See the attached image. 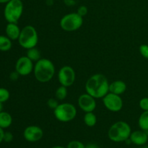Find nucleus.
<instances>
[{"mask_svg":"<svg viewBox=\"0 0 148 148\" xmlns=\"http://www.w3.org/2000/svg\"><path fill=\"white\" fill-rule=\"evenodd\" d=\"M34 69L33 62L27 56H21L17 60L15 64V71L20 76L29 75Z\"/></svg>","mask_w":148,"mask_h":148,"instance_id":"9d476101","label":"nucleus"},{"mask_svg":"<svg viewBox=\"0 0 148 148\" xmlns=\"http://www.w3.org/2000/svg\"><path fill=\"white\" fill-rule=\"evenodd\" d=\"M88 7L85 5H82V6H79V7H78L77 12L79 15L82 16V17H83L84 16H85L87 14H88Z\"/></svg>","mask_w":148,"mask_h":148,"instance_id":"cd10ccee","label":"nucleus"},{"mask_svg":"<svg viewBox=\"0 0 148 148\" xmlns=\"http://www.w3.org/2000/svg\"><path fill=\"white\" fill-rule=\"evenodd\" d=\"M103 102L106 108L111 112H119L122 109V98L116 94L108 92L103 98Z\"/></svg>","mask_w":148,"mask_h":148,"instance_id":"6e6552de","label":"nucleus"},{"mask_svg":"<svg viewBox=\"0 0 148 148\" xmlns=\"http://www.w3.org/2000/svg\"><path fill=\"white\" fill-rule=\"evenodd\" d=\"M85 148H100V147L95 143H89L85 145Z\"/></svg>","mask_w":148,"mask_h":148,"instance_id":"7c9ffc66","label":"nucleus"},{"mask_svg":"<svg viewBox=\"0 0 148 148\" xmlns=\"http://www.w3.org/2000/svg\"><path fill=\"white\" fill-rule=\"evenodd\" d=\"M147 93H148V90H147Z\"/></svg>","mask_w":148,"mask_h":148,"instance_id":"e433bc0d","label":"nucleus"},{"mask_svg":"<svg viewBox=\"0 0 148 148\" xmlns=\"http://www.w3.org/2000/svg\"><path fill=\"white\" fill-rule=\"evenodd\" d=\"M64 3L68 7H72L76 4V1L75 0H64Z\"/></svg>","mask_w":148,"mask_h":148,"instance_id":"c756f323","label":"nucleus"},{"mask_svg":"<svg viewBox=\"0 0 148 148\" xmlns=\"http://www.w3.org/2000/svg\"><path fill=\"white\" fill-rule=\"evenodd\" d=\"M140 53H141L142 56L145 59H148V45L147 44H142L139 48Z\"/></svg>","mask_w":148,"mask_h":148,"instance_id":"393cba45","label":"nucleus"},{"mask_svg":"<svg viewBox=\"0 0 148 148\" xmlns=\"http://www.w3.org/2000/svg\"><path fill=\"white\" fill-rule=\"evenodd\" d=\"M43 131L40 127L36 125H30L26 127L23 132V137L26 141L29 143H36L42 139Z\"/></svg>","mask_w":148,"mask_h":148,"instance_id":"f8f14e48","label":"nucleus"},{"mask_svg":"<svg viewBox=\"0 0 148 148\" xmlns=\"http://www.w3.org/2000/svg\"><path fill=\"white\" fill-rule=\"evenodd\" d=\"M12 43V40L7 36H0V51H8L11 49Z\"/></svg>","mask_w":148,"mask_h":148,"instance_id":"f3484780","label":"nucleus"},{"mask_svg":"<svg viewBox=\"0 0 148 148\" xmlns=\"http://www.w3.org/2000/svg\"><path fill=\"white\" fill-rule=\"evenodd\" d=\"M132 133V129L128 123L117 121L111 126L108 131V137L114 143H122L128 140Z\"/></svg>","mask_w":148,"mask_h":148,"instance_id":"7ed1b4c3","label":"nucleus"},{"mask_svg":"<svg viewBox=\"0 0 148 148\" xmlns=\"http://www.w3.org/2000/svg\"><path fill=\"white\" fill-rule=\"evenodd\" d=\"M66 148H85V145L80 141L72 140L68 143Z\"/></svg>","mask_w":148,"mask_h":148,"instance_id":"5701e85b","label":"nucleus"},{"mask_svg":"<svg viewBox=\"0 0 148 148\" xmlns=\"http://www.w3.org/2000/svg\"><path fill=\"white\" fill-rule=\"evenodd\" d=\"M138 125L143 131L148 130V111H143L138 119Z\"/></svg>","mask_w":148,"mask_h":148,"instance_id":"aec40b11","label":"nucleus"},{"mask_svg":"<svg viewBox=\"0 0 148 148\" xmlns=\"http://www.w3.org/2000/svg\"><path fill=\"white\" fill-rule=\"evenodd\" d=\"M142 148H148V146H144V147H143Z\"/></svg>","mask_w":148,"mask_h":148,"instance_id":"c9c22d12","label":"nucleus"},{"mask_svg":"<svg viewBox=\"0 0 148 148\" xmlns=\"http://www.w3.org/2000/svg\"><path fill=\"white\" fill-rule=\"evenodd\" d=\"M3 111V103L0 102V112Z\"/></svg>","mask_w":148,"mask_h":148,"instance_id":"72a5a7b5","label":"nucleus"},{"mask_svg":"<svg viewBox=\"0 0 148 148\" xmlns=\"http://www.w3.org/2000/svg\"><path fill=\"white\" fill-rule=\"evenodd\" d=\"M77 108L73 104L69 103H63L59 104L53 110V114L56 119L63 123L69 122L75 119L77 116Z\"/></svg>","mask_w":148,"mask_h":148,"instance_id":"423d86ee","label":"nucleus"},{"mask_svg":"<svg viewBox=\"0 0 148 148\" xmlns=\"http://www.w3.org/2000/svg\"><path fill=\"white\" fill-rule=\"evenodd\" d=\"M12 124V117L11 114L6 111L0 112V127L4 130L10 127Z\"/></svg>","mask_w":148,"mask_h":148,"instance_id":"dca6fc26","label":"nucleus"},{"mask_svg":"<svg viewBox=\"0 0 148 148\" xmlns=\"http://www.w3.org/2000/svg\"><path fill=\"white\" fill-rule=\"evenodd\" d=\"M19 76H20V75H19V74L17 73V72H16V71H14V72H12V73L10 74V79H11V80L16 81L17 79H18Z\"/></svg>","mask_w":148,"mask_h":148,"instance_id":"c85d7f7f","label":"nucleus"},{"mask_svg":"<svg viewBox=\"0 0 148 148\" xmlns=\"http://www.w3.org/2000/svg\"><path fill=\"white\" fill-rule=\"evenodd\" d=\"M83 24V17L77 12H72L64 15L60 20L61 28L66 32L77 30Z\"/></svg>","mask_w":148,"mask_h":148,"instance_id":"0eeeda50","label":"nucleus"},{"mask_svg":"<svg viewBox=\"0 0 148 148\" xmlns=\"http://www.w3.org/2000/svg\"><path fill=\"white\" fill-rule=\"evenodd\" d=\"M77 103L81 110L85 113L93 112L97 106L95 98L87 92L79 95L77 100Z\"/></svg>","mask_w":148,"mask_h":148,"instance_id":"9b49d317","label":"nucleus"},{"mask_svg":"<svg viewBox=\"0 0 148 148\" xmlns=\"http://www.w3.org/2000/svg\"><path fill=\"white\" fill-rule=\"evenodd\" d=\"M76 78L75 71L72 66H64L58 72V79L61 85L66 87L72 86Z\"/></svg>","mask_w":148,"mask_h":148,"instance_id":"1a4fd4ad","label":"nucleus"},{"mask_svg":"<svg viewBox=\"0 0 148 148\" xmlns=\"http://www.w3.org/2000/svg\"><path fill=\"white\" fill-rule=\"evenodd\" d=\"M10 0H0V4H7Z\"/></svg>","mask_w":148,"mask_h":148,"instance_id":"473e14b6","label":"nucleus"},{"mask_svg":"<svg viewBox=\"0 0 148 148\" xmlns=\"http://www.w3.org/2000/svg\"><path fill=\"white\" fill-rule=\"evenodd\" d=\"M109 82L105 75L95 74L87 80L85 90L87 93L96 98H103L109 92Z\"/></svg>","mask_w":148,"mask_h":148,"instance_id":"f257e3e1","label":"nucleus"},{"mask_svg":"<svg viewBox=\"0 0 148 148\" xmlns=\"http://www.w3.org/2000/svg\"><path fill=\"white\" fill-rule=\"evenodd\" d=\"M47 104L48 107L51 109L54 110L56 107L59 106V102H58V100L56 98H49V100L47 101Z\"/></svg>","mask_w":148,"mask_h":148,"instance_id":"b1692460","label":"nucleus"},{"mask_svg":"<svg viewBox=\"0 0 148 148\" xmlns=\"http://www.w3.org/2000/svg\"><path fill=\"white\" fill-rule=\"evenodd\" d=\"M68 94L67 88L63 85H61L60 87L56 89V92H55V97L59 101H63L66 98Z\"/></svg>","mask_w":148,"mask_h":148,"instance_id":"412c9836","label":"nucleus"},{"mask_svg":"<svg viewBox=\"0 0 148 148\" xmlns=\"http://www.w3.org/2000/svg\"><path fill=\"white\" fill-rule=\"evenodd\" d=\"M4 130L0 127V144H1V142L3 141V138H4Z\"/></svg>","mask_w":148,"mask_h":148,"instance_id":"2f4dec72","label":"nucleus"},{"mask_svg":"<svg viewBox=\"0 0 148 148\" xmlns=\"http://www.w3.org/2000/svg\"><path fill=\"white\" fill-rule=\"evenodd\" d=\"M21 30L17 23H8L5 27L6 36L12 40H18Z\"/></svg>","mask_w":148,"mask_h":148,"instance_id":"4468645a","label":"nucleus"},{"mask_svg":"<svg viewBox=\"0 0 148 148\" xmlns=\"http://www.w3.org/2000/svg\"><path fill=\"white\" fill-rule=\"evenodd\" d=\"M13 134L12 133L10 132H4V138H3V141L5 142V143H11L13 140Z\"/></svg>","mask_w":148,"mask_h":148,"instance_id":"bb28decb","label":"nucleus"},{"mask_svg":"<svg viewBox=\"0 0 148 148\" xmlns=\"http://www.w3.org/2000/svg\"><path fill=\"white\" fill-rule=\"evenodd\" d=\"M34 76L38 82L46 83L52 79L55 75V66L49 59H40L34 65Z\"/></svg>","mask_w":148,"mask_h":148,"instance_id":"f03ea898","label":"nucleus"},{"mask_svg":"<svg viewBox=\"0 0 148 148\" xmlns=\"http://www.w3.org/2000/svg\"><path fill=\"white\" fill-rule=\"evenodd\" d=\"M51 148H66V147H63V146L57 145V146H53V147H52Z\"/></svg>","mask_w":148,"mask_h":148,"instance_id":"f704fd0d","label":"nucleus"},{"mask_svg":"<svg viewBox=\"0 0 148 148\" xmlns=\"http://www.w3.org/2000/svg\"><path fill=\"white\" fill-rule=\"evenodd\" d=\"M127 90V84L121 80H116L109 85V92L116 95H121Z\"/></svg>","mask_w":148,"mask_h":148,"instance_id":"2eb2a0df","label":"nucleus"},{"mask_svg":"<svg viewBox=\"0 0 148 148\" xmlns=\"http://www.w3.org/2000/svg\"><path fill=\"white\" fill-rule=\"evenodd\" d=\"M26 56L33 62H36L40 59V52L36 47L31 48L27 50Z\"/></svg>","mask_w":148,"mask_h":148,"instance_id":"6ab92c4d","label":"nucleus"},{"mask_svg":"<svg viewBox=\"0 0 148 148\" xmlns=\"http://www.w3.org/2000/svg\"><path fill=\"white\" fill-rule=\"evenodd\" d=\"M18 42L21 47L27 50L36 47L38 42V35L36 29L30 25L25 26L20 32Z\"/></svg>","mask_w":148,"mask_h":148,"instance_id":"20e7f679","label":"nucleus"},{"mask_svg":"<svg viewBox=\"0 0 148 148\" xmlns=\"http://www.w3.org/2000/svg\"><path fill=\"white\" fill-rule=\"evenodd\" d=\"M130 140L132 144L137 146L145 145L148 141V135L145 131L143 130H137L132 132L130 134Z\"/></svg>","mask_w":148,"mask_h":148,"instance_id":"ddd939ff","label":"nucleus"},{"mask_svg":"<svg viewBox=\"0 0 148 148\" xmlns=\"http://www.w3.org/2000/svg\"><path fill=\"white\" fill-rule=\"evenodd\" d=\"M23 12V3L21 0H10L6 4L4 16L8 23H17Z\"/></svg>","mask_w":148,"mask_h":148,"instance_id":"39448f33","label":"nucleus"},{"mask_svg":"<svg viewBox=\"0 0 148 148\" xmlns=\"http://www.w3.org/2000/svg\"><path fill=\"white\" fill-rule=\"evenodd\" d=\"M10 97V91L4 88H0V102L4 103L9 100Z\"/></svg>","mask_w":148,"mask_h":148,"instance_id":"4be33fe9","label":"nucleus"},{"mask_svg":"<svg viewBox=\"0 0 148 148\" xmlns=\"http://www.w3.org/2000/svg\"><path fill=\"white\" fill-rule=\"evenodd\" d=\"M139 106L143 111H148V97L142 98L139 103Z\"/></svg>","mask_w":148,"mask_h":148,"instance_id":"a878e982","label":"nucleus"},{"mask_svg":"<svg viewBox=\"0 0 148 148\" xmlns=\"http://www.w3.org/2000/svg\"><path fill=\"white\" fill-rule=\"evenodd\" d=\"M83 121L85 125L89 127H92L97 124V116L93 112L85 113Z\"/></svg>","mask_w":148,"mask_h":148,"instance_id":"a211bd4d","label":"nucleus"}]
</instances>
